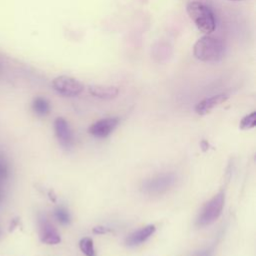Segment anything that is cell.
Here are the masks:
<instances>
[{
	"instance_id": "obj_1",
	"label": "cell",
	"mask_w": 256,
	"mask_h": 256,
	"mask_svg": "<svg viewBox=\"0 0 256 256\" xmlns=\"http://www.w3.org/2000/svg\"><path fill=\"white\" fill-rule=\"evenodd\" d=\"M225 52L223 42L209 35L199 38L193 46V55L202 62H216L222 59Z\"/></svg>"
},
{
	"instance_id": "obj_2",
	"label": "cell",
	"mask_w": 256,
	"mask_h": 256,
	"mask_svg": "<svg viewBox=\"0 0 256 256\" xmlns=\"http://www.w3.org/2000/svg\"><path fill=\"white\" fill-rule=\"evenodd\" d=\"M186 11L200 32L205 35L214 32L216 21L214 13L209 6L199 1H192L187 4Z\"/></svg>"
},
{
	"instance_id": "obj_3",
	"label": "cell",
	"mask_w": 256,
	"mask_h": 256,
	"mask_svg": "<svg viewBox=\"0 0 256 256\" xmlns=\"http://www.w3.org/2000/svg\"><path fill=\"white\" fill-rule=\"evenodd\" d=\"M224 202L225 194L223 191H220L204 204L196 220V225L204 227L215 222L222 213Z\"/></svg>"
},
{
	"instance_id": "obj_4",
	"label": "cell",
	"mask_w": 256,
	"mask_h": 256,
	"mask_svg": "<svg viewBox=\"0 0 256 256\" xmlns=\"http://www.w3.org/2000/svg\"><path fill=\"white\" fill-rule=\"evenodd\" d=\"M176 182L174 173H161L147 179L142 184V190L148 195H161L168 191Z\"/></svg>"
},
{
	"instance_id": "obj_5",
	"label": "cell",
	"mask_w": 256,
	"mask_h": 256,
	"mask_svg": "<svg viewBox=\"0 0 256 256\" xmlns=\"http://www.w3.org/2000/svg\"><path fill=\"white\" fill-rule=\"evenodd\" d=\"M52 87L57 93L65 97H75L84 90V85L81 81L67 75L55 77L52 80Z\"/></svg>"
},
{
	"instance_id": "obj_6",
	"label": "cell",
	"mask_w": 256,
	"mask_h": 256,
	"mask_svg": "<svg viewBox=\"0 0 256 256\" xmlns=\"http://www.w3.org/2000/svg\"><path fill=\"white\" fill-rule=\"evenodd\" d=\"M39 235L41 241L48 245H55L61 241L57 229L45 216L39 218Z\"/></svg>"
},
{
	"instance_id": "obj_7",
	"label": "cell",
	"mask_w": 256,
	"mask_h": 256,
	"mask_svg": "<svg viewBox=\"0 0 256 256\" xmlns=\"http://www.w3.org/2000/svg\"><path fill=\"white\" fill-rule=\"evenodd\" d=\"M119 119L117 117H107L93 123L89 128V133L97 138H105L117 127Z\"/></svg>"
},
{
	"instance_id": "obj_8",
	"label": "cell",
	"mask_w": 256,
	"mask_h": 256,
	"mask_svg": "<svg viewBox=\"0 0 256 256\" xmlns=\"http://www.w3.org/2000/svg\"><path fill=\"white\" fill-rule=\"evenodd\" d=\"M54 130L60 144L65 148H70L73 143V134L67 121L62 117L56 118L54 121Z\"/></svg>"
},
{
	"instance_id": "obj_9",
	"label": "cell",
	"mask_w": 256,
	"mask_h": 256,
	"mask_svg": "<svg viewBox=\"0 0 256 256\" xmlns=\"http://www.w3.org/2000/svg\"><path fill=\"white\" fill-rule=\"evenodd\" d=\"M227 99H228V96L224 93L217 94V95H214L211 97H207L196 104L195 112L201 116L208 114L213 108L224 103Z\"/></svg>"
},
{
	"instance_id": "obj_10",
	"label": "cell",
	"mask_w": 256,
	"mask_h": 256,
	"mask_svg": "<svg viewBox=\"0 0 256 256\" xmlns=\"http://www.w3.org/2000/svg\"><path fill=\"white\" fill-rule=\"evenodd\" d=\"M88 92L96 98L103 99V100H110L118 96L119 89L116 86H112V85L91 84V85H88Z\"/></svg>"
},
{
	"instance_id": "obj_11",
	"label": "cell",
	"mask_w": 256,
	"mask_h": 256,
	"mask_svg": "<svg viewBox=\"0 0 256 256\" xmlns=\"http://www.w3.org/2000/svg\"><path fill=\"white\" fill-rule=\"evenodd\" d=\"M156 228L154 225H147L133 233H131L127 238H126V244L128 246H137L146 241L154 232Z\"/></svg>"
},
{
	"instance_id": "obj_12",
	"label": "cell",
	"mask_w": 256,
	"mask_h": 256,
	"mask_svg": "<svg viewBox=\"0 0 256 256\" xmlns=\"http://www.w3.org/2000/svg\"><path fill=\"white\" fill-rule=\"evenodd\" d=\"M33 111L39 116H45L50 111L49 102L43 97H36L32 103Z\"/></svg>"
},
{
	"instance_id": "obj_13",
	"label": "cell",
	"mask_w": 256,
	"mask_h": 256,
	"mask_svg": "<svg viewBox=\"0 0 256 256\" xmlns=\"http://www.w3.org/2000/svg\"><path fill=\"white\" fill-rule=\"evenodd\" d=\"M79 247L85 256H96L93 240L90 237H84L79 241Z\"/></svg>"
},
{
	"instance_id": "obj_14",
	"label": "cell",
	"mask_w": 256,
	"mask_h": 256,
	"mask_svg": "<svg viewBox=\"0 0 256 256\" xmlns=\"http://www.w3.org/2000/svg\"><path fill=\"white\" fill-rule=\"evenodd\" d=\"M256 126V112L253 111L250 114L244 116L240 121L239 127L242 130H249Z\"/></svg>"
},
{
	"instance_id": "obj_15",
	"label": "cell",
	"mask_w": 256,
	"mask_h": 256,
	"mask_svg": "<svg viewBox=\"0 0 256 256\" xmlns=\"http://www.w3.org/2000/svg\"><path fill=\"white\" fill-rule=\"evenodd\" d=\"M54 216L57 219L58 222H60L63 225H67L71 222V218H70V214L69 212L63 208V207H58L54 210Z\"/></svg>"
},
{
	"instance_id": "obj_16",
	"label": "cell",
	"mask_w": 256,
	"mask_h": 256,
	"mask_svg": "<svg viewBox=\"0 0 256 256\" xmlns=\"http://www.w3.org/2000/svg\"><path fill=\"white\" fill-rule=\"evenodd\" d=\"M8 175V167L5 158L0 155V182L4 181Z\"/></svg>"
},
{
	"instance_id": "obj_17",
	"label": "cell",
	"mask_w": 256,
	"mask_h": 256,
	"mask_svg": "<svg viewBox=\"0 0 256 256\" xmlns=\"http://www.w3.org/2000/svg\"><path fill=\"white\" fill-rule=\"evenodd\" d=\"M108 231H109V229L106 228V227H103V226H96V227H94L93 230H92V232H93L94 234H105V233H107Z\"/></svg>"
},
{
	"instance_id": "obj_18",
	"label": "cell",
	"mask_w": 256,
	"mask_h": 256,
	"mask_svg": "<svg viewBox=\"0 0 256 256\" xmlns=\"http://www.w3.org/2000/svg\"><path fill=\"white\" fill-rule=\"evenodd\" d=\"M211 255H212V251L210 249H206V250L197 252L194 256H211Z\"/></svg>"
},
{
	"instance_id": "obj_19",
	"label": "cell",
	"mask_w": 256,
	"mask_h": 256,
	"mask_svg": "<svg viewBox=\"0 0 256 256\" xmlns=\"http://www.w3.org/2000/svg\"><path fill=\"white\" fill-rule=\"evenodd\" d=\"M230 1H240V0H230Z\"/></svg>"
},
{
	"instance_id": "obj_20",
	"label": "cell",
	"mask_w": 256,
	"mask_h": 256,
	"mask_svg": "<svg viewBox=\"0 0 256 256\" xmlns=\"http://www.w3.org/2000/svg\"><path fill=\"white\" fill-rule=\"evenodd\" d=\"M0 198H1V193H0Z\"/></svg>"
}]
</instances>
